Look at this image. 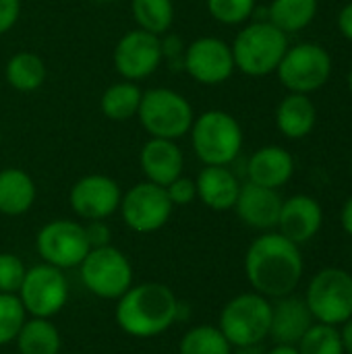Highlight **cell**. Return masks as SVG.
Wrapping results in <instances>:
<instances>
[{
	"label": "cell",
	"mask_w": 352,
	"mask_h": 354,
	"mask_svg": "<svg viewBox=\"0 0 352 354\" xmlns=\"http://www.w3.org/2000/svg\"><path fill=\"white\" fill-rule=\"evenodd\" d=\"M245 274L253 290L266 299L293 295L303 278L301 249L280 232H263L247 249Z\"/></svg>",
	"instance_id": "1"
},
{
	"label": "cell",
	"mask_w": 352,
	"mask_h": 354,
	"mask_svg": "<svg viewBox=\"0 0 352 354\" xmlns=\"http://www.w3.org/2000/svg\"><path fill=\"white\" fill-rule=\"evenodd\" d=\"M180 301L174 290L160 282L131 286L116 305L118 328L135 338H154L172 328L180 317Z\"/></svg>",
	"instance_id": "2"
},
{
	"label": "cell",
	"mask_w": 352,
	"mask_h": 354,
	"mask_svg": "<svg viewBox=\"0 0 352 354\" xmlns=\"http://www.w3.org/2000/svg\"><path fill=\"white\" fill-rule=\"evenodd\" d=\"M191 147L203 166H230L245 143L241 122L226 110H205L191 124Z\"/></svg>",
	"instance_id": "3"
},
{
	"label": "cell",
	"mask_w": 352,
	"mask_h": 354,
	"mask_svg": "<svg viewBox=\"0 0 352 354\" xmlns=\"http://www.w3.org/2000/svg\"><path fill=\"white\" fill-rule=\"evenodd\" d=\"M288 46V35L268 19L247 23L230 44L234 66L247 77H268L276 73Z\"/></svg>",
	"instance_id": "4"
},
{
	"label": "cell",
	"mask_w": 352,
	"mask_h": 354,
	"mask_svg": "<svg viewBox=\"0 0 352 354\" xmlns=\"http://www.w3.org/2000/svg\"><path fill=\"white\" fill-rule=\"evenodd\" d=\"M137 118L149 137L178 141L189 135L195 110L183 93L168 87H151L141 95Z\"/></svg>",
	"instance_id": "5"
},
{
	"label": "cell",
	"mask_w": 352,
	"mask_h": 354,
	"mask_svg": "<svg viewBox=\"0 0 352 354\" xmlns=\"http://www.w3.org/2000/svg\"><path fill=\"white\" fill-rule=\"evenodd\" d=\"M270 299L261 297L259 292H243L224 305L218 328L232 344V348H241L261 344L270 336Z\"/></svg>",
	"instance_id": "6"
},
{
	"label": "cell",
	"mask_w": 352,
	"mask_h": 354,
	"mask_svg": "<svg viewBox=\"0 0 352 354\" xmlns=\"http://www.w3.org/2000/svg\"><path fill=\"white\" fill-rule=\"evenodd\" d=\"M332 68V56L324 46L315 41H303L288 46L276 68V75L290 93L311 95L330 81Z\"/></svg>",
	"instance_id": "7"
},
{
	"label": "cell",
	"mask_w": 352,
	"mask_h": 354,
	"mask_svg": "<svg viewBox=\"0 0 352 354\" xmlns=\"http://www.w3.org/2000/svg\"><path fill=\"white\" fill-rule=\"evenodd\" d=\"M85 288L106 301H118L133 286V266L129 257L112 245L89 249L79 266Z\"/></svg>",
	"instance_id": "8"
},
{
	"label": "cell",
	"mask_w": 352,
	"mask_h": 354,
	"mask_svg": "<svg viewBox=\"0 0 352 354\" xmlns=\"http://www.w3.org/2000/svg\"><path fill=\"white\" fill-rule=\"evenodd\" d=\"M305 303L317 324L342 326L352 317V274L340 268L317 272L307 288Z\"/></svg>",
	"instance_id": "9"
},
{
	"label": "cell",
	"mask_w": 352,
	"mask_h": 354,
	"mask_svg": "<svg viewBox=\"0 0 352 354\" xmlns=\"http://www.w3.org/2000/svg\"><path fill=\"white\" fill-rule=\"evenodd\" d=\"M27 315L50 319L60 313L68 301V282L62 270L39 263L25 272L23 284L17 292Z\"/></svg>",
	"instance_id": "10"
},
{
	"label": "cell",
	"mask_w": 352,
	"mask_h": 354,
	"mask_svg": "<svg viewBox=\"0 0 352 354\" xmlns=\"http://www.w3.org/2000/svg\"><path fill=\"white\" fill-rule=\"evenodd\" d=\"M174 205L168 199L164 187L154 185L149 180L133 185L120 199V216L122 222L139 234H149L164 228L172 216Z\"/></svg>",
	"instance_id": "11"
},
{
	"label": "cell",
	"mask_w": 352,
	"mask_h": 354,
	"mask_svg": "<svg viewBox=\"0 0 352 354\" xmlns=\"http://www.w3.org/2000/svg\"><path fill=\"white\" fill-rule=\"evenodd\" d=\"M164 58V44L160 35H154L143 29L127 31L114 46L112 62L120 79L124 81H143L151 77Z\"/></svg>",
	"instance_id": "12"
},
{
	"label": "cell",
	"mask_w": 352,
	"mask_h": 354,
	"mask_svg": "<svg viewBox=\"0 0 352 354\" xmlns=\"http://www.w3.org/2000/svg\"><path fill=\"white\" fill-rule=\"evenodd\" d=\"M35 247L44 263L58 270L79 268L89 253L85 228L73 220H52L44 224L35 236Z\"/></svg>",
	"instance_id": "13"
},
{
	"label": "cell",
	"mask_w": 352,
	"mask_h": 354,
	"mask_svg": "<svg viewBox=\"0 0 352 354\" xmlns=\"http://www.w3.org/2000/svg\"><path fill=\"white\" fill-rule=\"evenodd\" d=\"M183 66L193 81L207 87L226 83L237 71L230 44L214 35L193 39L183 52Z\"/></svg>",
	"instance_id": "14"
},
{
	"label": "cell",
	"mask_w": 352,
	"mask_h": 354,
	"mask_svg": "<svg viewBox=\"0 0 352 354\" xmlns=\"http://www.w3.org/2000/svg\"><path fill=\"white\" fill-rule=\"evenodd\" d=\"M122 189L106 174H85L81 176L68 193V203L73 212L85 222L106 220L114 216L120 207Z\"/></svg>",
	"instance_id": "15"
},
{
	"label": "cell",
	"mask_w": 352,
	"mask_h": 354,
	"mask_svg": "<svg viewBox=\"0 0 352 354\" xmlns=\"http://www.w3.org/2000/svg\"><path fill=\"white\" fill-rule=\"evenodd\" d=\"M282 201L284 199L278 195L276 189L259 187L247 180L245 185H241V191L232 209L237 212L239 220L247 224L249 228L270 232L272 228L278 226Z\"/></svg>",
	"instance_id": "16"
},
{
	"label": "cell",
	"mask_w": 352,
	"mask_h": 354,
	"mask_svg": "<svg viewBox=\"0 0 352 354\" xmlns=\"http://www.w3.org/2000/svg\"><path fill=\"white\" fill-rule=\"evenodd\" d=\"M324 224V209L317 199L309 195H293L282 201L278 232L295 245L309 243Z\"/></svg>",
	"instance_id": "17"
},
{
	"label": "cell",
	"mask_w": 352,
	"mask_h": 354,
	"mask_svg": "<svg viewBox=\"0 0 352 354\" xmlns=\"http://www.w3.org/2000/svg\"><path fill=\"white\" fill-rule=\"evenodd\" d=\"M139 164L145 174V180L160 187H168L174 178L183 174L185 156L176 141L149 137L139 151Z\"/></svg>",
	"instance_id": "18"
},
{
	"label": "cell",
	"mask_w": 352,
	"mask_h": 354,
	"mask_svg": "<svg viewBox=\"0 0 352 354\" xmlns=\"http://www.w3.org/2000/svg\"><path fill=\"white\" fill-rule=\"evenodd\" d=\"M272 303V324H270V338L276 344H290L297 346L299 340L307 334V330L315 324L305 299L286 295L274 299Z\"/></svg>",
	"instance_id": "19"
},
{
	"label": "cell",
	"mask_w": 352,
	"mask_h": 354,
	"mask_svg": "<svg viewBox=\"0 0 352 354\" xmlns=\"http://www.w3.org/2000/svg\"><path fill=\"white\" fill-rule=\"evenodd\" d=\"M295 174V158L280 145L259 147L247 162V178L259 187L280 189Z\"/></svg>",
	"instance_id": "20"
},
{
	"label": "cell",
	"mask_w": 352,
	"mask_h": 354,
	"mask_svg": "<svg viewBox=\"0 0 352 354\" xmlns=\"http://www.w3.org/2000/svg\"><path fill=\"white\" fill-rule=\"evenodd\" d=\"M195 187L197 199L214 212L232 209L241 191L237 174L228 166H203L195 178Z\"/></svg>",
	"instance_id": "21"
},
{
	"label": "cell",
	"mask_w": 352,
	"mask_h": 354,
	"mask_svg": "<svg viewBox=\"0 0 352 354\" xmlns=\"http://www.w3.org/2000/svg\"><path fill=\"white\" fill-rule=\"evenodd\" d=\"M317 122V108L305 93H286L276 106V127L293 141L305 139L313 133Z\"/></svg>",
	"instance_id": "22"
},
{
	"label": "cell",
	"mask_w": 352,
	"mask_h": 354,
	"mask_svg": "<svg viewBox=\"0 0 352 354\" xmlns=\"http://www.w3.org/2000/svg\"><path fill=\"white\" fill-rule=\"evenodd\" d=\"M37 197L35 183L31 174L21 168L0 170V214L15 218L27 214Z\"/></svg>",
	"instance_id": "23"
},
{
	"label": "cell",
	"mask_w": 352,
	"mask_h": 354,
	"mask_svg": "<svg viewBox=\"0 0 352 354\" xmlns=\"http://www.w3.org/2000/svg\"><path fill=\"white\" fill-rule=\"evenodd\" d=\"M46 62L41 60V56H37L35 52L29 50H21L17 54H12L6 60L4 66V77L6 83L21 93H31L37 91L44 81H46Z\"/></svg>",
	"instance_id": "24"
},
{
	"label": "cell",
	"mask_w": 352,
	"mask_h": 354,
	"mask_svg": "<svg viewBox=\"0 0 352 354\" xmlns=\"http://www.w3.org/2000/svg\"><path fill=\"white\" fill-rule=\"evenodd\" d=\"M141 95L143 89L137 83L120 79L118 83H112L110 87L104 89L100 97V110L108 120L127 122L137 116Z\"/></svg>",
	"instance_id": "25"
},
{
	"label": "cell",
	"mask_w": 352,
	"mask_h": 354,
	"mask_svg": "<svg viewBox=\"0 0 352 354\" xmlns=\"http://www.w3.org/2000/svg\"><path fill=\"white\" fill-rule=\"evenodd\" d=\"M317 0H272L268 6V21L286 35L303 31L317 17Z\"/></svg>",
	"instance_id": "26"
},
{
	"label": "cell",
	"mask_w": 352,
	"mask_h": 354,
	"mask_svg": "<svg viewBox=\"0 0 352 354\" xmlns=\"http://www.w3.org/2000/svg\"><path fill=\"white\" fill-rule=\"evenodd\" d=\"M19 354H60V332L50 319L31 317L23 324L17 336Z\"/></svg>",
	"instance_id": "27"
},
{
	"label": "cell",
	"mask_w": 352,
	"mask_h": 354,
	"mask_svg": "<svg viewBox=\"0 0 352 354\" xmlns=\"http://www.w3.org/2000/svg\"><path fill=\"white\" fill-rule=\"evenodd\" d=\"M131 15L137 29L149 31L154 35H164L174 23V2L172 0H131Z\"/></svg>",
	"instance_id": "28"
},
{
	"label": "cell",
	"mask_w": 352,
	"mask_h": 354,
	"mask_svg": "<svg viewBox=\"0 0 352 354\" xmlns=\"http://www.w3.org/2000/svg\"><path fill=\"white\" fill-rule=\"evenodd\" d=\"M232 351L218 326L191 328L178 344V354H232Z\"/></svg>",
	"instance_id": "29"
},
{
	"label": "cell",
	"mask_w": 352,
	"mask_h": 354,
	"mask_svg": "<svg viewBox=\"0 0 352 354\" xmlns=\"http://www.w3.org/2000/svg\"><path fill=\"white\" fill-rule=\"evenodd\" d=\"M299 354H344L340 330L328 324H313L297 344Z\"/></svg>",
	"instance_id": "30"
},
{
	"label": "cell",
	"mask_w": 352,
	"mask_h": 354,
	"mask_svg": "<svg viewBox=\"0 0 352 354\" xmlns=\"http://www.w3.org/2000/svg\"><path fill=\"white\" fill-rule=\"evenodd\" d=\"M207 12L216 23L234 27L245 25L257 6V0H205Z\"/></svg>",
	"instance_id": "31"
},
{
	"label": "cell",
	"mask_w": 352,
	"mask_h": 354,
	"mask_svg": "<svg viewBox=\"0 0 352 354\" xmlns=\"http://www.w3.org/2000/svg\"><path fill=\"white\" fill-rule=\"evenodd\" d=\"M25 322H27V311L19 301V297L0 292V346L15 342Z\"/></svg>",
	"instance_id": "32"
},
{
	"label": "cell",
	"mask_w": 352,
	"mask_h": 354,
	"mask_svg": "<svg viewBox=\"0 0 352 354\" xmlns=\"http://www.w3.org/2000/svg\"><path fill=\"white\" fill-rule=\"evenodd\" d=\"M25 272V263L15 253H0V292L17 295L23 284Z\"/></svg>",
	"instance_id": "33"
},
{
	"label": "cell",
	"mask_w": 352,
	"mask_h": 354,
	"mask_svg": "<svg viewBox=\"0 0 352 354\" xmlns=\"http://www.w3.org/2000/svg\"><path fill=\"white\" fill-rule=\"evenodd\" d=\"M168 193L170 203L176 205H191L197 199V187H195V178H189L185 174H180L178 178H174L168 187H164Z\"/></svg>",
	"instance_id": "34"
},
{
	"label": "cell",
	"mask_w": 352,
	"mask_h": 354,
	"mask_svg": "<svg viewBox=\"0 0 352 354\" xmlns=\"http://www.w3.org/2000/svg\"><path fill=\"white\" fill-rule=\"evenodd\" d=\"M83 228H85V239L89 243V249H98V247L110 245L112 232H110V226L106 224V220H91Z\"/></svg>",
	"instance_id": "35"
},
{
	"label": "cell",
	"mask_w": 352,
	"mask_h": 354,
	"mask_svg": "<svg viewBox=\"0 0 352 354\" xmlns=\"http://www.w3.org/2000/svg\"><path fill=\"white\" fill-rule=\"evenodd\" d=\"M21 17V0H0V35L8 33Z\"/></svg>",
	"instance_id": "36"
},
{
	"label": "cell",
	"mask_w": 352,
	"mask_h": 354,
	"mask_svg": "<svg viewBox=\"0 0 352 354\" xmlns=\"http://www.w3.org/2000/svg\"><path fill=\"white\" fill-rule=\"evenodd\" d=\"M336 25H338V31L344 39L352 41V0L346 2L340 12H338V19H336Z\"/></svg>",
	"instance_id": "37"
},
{
	"label": "cell",
	"mask_w": 352,
	"mask_h": 354,
	"mask_svg": "<svg viewBox=\"0 0 352 354\" xmlns=\"http://www.w3.org/2000/svg\"><path fill=\"white\" fill-rule=\"evenodd\" d=\"M340 224L344 228V232L352 236V195L346 199V203L342 205V212H340Z\"/></svg>",
	"instance_id": "38"
},
{
	"label": "cell",
	"mask_w": 352,
	"mask_h": 354,
	"mask_svg": "<svg viewBox=\"0 0 352 354\" xmlns=\"http://www.w3.org/2000/svg\"><path fill=\"white\" fill-rule=\"evenodd\" d=\"M340 340H342V348L344 354H352V317L342 324V330H340Z\"/></svg>",
	"instance_id": "39"
},
{
	"label": "cell",
	"mask_w": 352,
	"mask_h": 354,
	"mask_svg": "<svg viewBox=\"0 0 352 354\" xmlns=\"http://www.w3.org/2000/svg\"><path fill=\"white\" fill-rule=\"evenodd\" d=\"M266 354H299V348L290 346V344H276L270 353Z\"/></svg>",
	"instance_id": "40"
},
{
	"label": "cell",
	"mask_w": 352,
	"mask_h": 354,
	"mask_svg": "<svg viewBox=\"0 0 352 354\" xmlns=\"http://www.w3.org/2000/svg\"><path fill=\"white\" fill-rule=\"evenodd\" d=\"M232 354H266L261 351V346H241V348H234Z\"/></svg>",
	"instance_id": "41"
},
{
	"label": "cell",
	"mask_w": 352,
	"mask_h": 354,
	"mask_svg": "<svg viewBox=\"0 0 352 354\" xmlns=\"http://www.w3.org/2000/svg\"><path fill=\"white\" fill-rule=\"evenodd\" d=\"M346 85H349V91L352 93V68L349 71V77H346Z\"/></svg>",
	"instance_id": "42"
},
{
	"label": "cell",
	"mask_w": 352,
	"mask_h": 354,
	"mask_svg": "<svg viewBox=\"0 0 352 354\" xmlns=\"http://www.w3.org/2000/svg\"><path fill=\"white\" fill-rule=\"evenodd\" d=\"M93 2H102V4H106V2H112V0H93Z\"/></svg>",
	"instance_id": "43"
},
{
	"label": "cell",
	"mask_w": 352,
	"mask_h": 354,
	"mask_svg": "<svg viewBox=\"0 0 352 354\" xmlns=\"http://www.w3.org/2000/svg\"><path fill=\"white\" fill-rule=\"evenodd\" d=\"M0 147H2V131H0Z\"/></svg>",
	"instance_id": "44"
},
{
	"label": "cell",
	"mask_w": 352,
	"mask_h": 354,
	"mask_svg": "<svg viewBox=\"0 0 352 354\" xmlns=\"http://www.w3.org/2000/svg\"><path fill=\"white\" fill-rule=\"evenodd\" d=\"M71 354H79V353H71Z\"/></svg>",
	"instance_id": "45"
}]
</instances>
